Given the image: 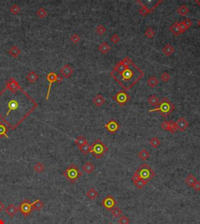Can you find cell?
<instances>
[{"mask_svg":"<svg viewBox=\"0 0 200 224\" xmlns=\"http://www.w3.org/2000/svg\"><path fill=\"white\" fill-rule=\"evenodd\" d=\"M110 76L122 87L123 90H129L143 78L144 72L134 62L125 67L120 61L113 67Z\"/></svg>","mask_w":200,"mask_h":224,"instance_id":"6da1fadb","label":"cell"},{"mask_svg":"<svg viewBox=\"0 0 200 224\" xmlns=\"http://www.w3.org/2000/svg\"><path fill=\"white\" fill-rule=\"evenodd\" d=\"M175 109V106L174 104H172L171 101L167 97H163L159 102V104L157 105V107L154 109H150L149 112L159 111V114L163 117H167L169 116L172 112Z\"/></svg>","mask_w":200,"mask_h":224,"instance_id":"7a4b0ae2","label":"cell"},{"mask_svg":"<svg viewBox=\"0 0 200 224\" xmlns=\"http://www.w3.org/2000/svg\"><path fill=\"white\" fill-rule=\"evenodd\" d=\"M63 175L66 177V178L69 181L70 183L74 184L80 177H81L83 175V173L80 171L79 168L77 167V166L72 163L63 173Z\"/></svg>","mask_w":200,"mask_h":224,"instance_id":"3957f363","label":"cell"},{"mask_svg":"<svg viewBox=\"0 0 200 224\" xmlns=\"http://www.w3.org/2000/svg\"><path fill=\"white\" fill-rule=\"evenodd\" d=\"M108 150L109 149L107 146L101 140L96 139L92 145L90 153H92L93 156L96 159H100L101 157H103V155L107 152Z\"/></svg>","mask_w":200,"mask_h":224,"instance_id":"277c9868","label":"cell"},{"mask_svg":"<svg viewBox=\"0 0 200 224\" xmlns=\"http://www.w3.org/2000/svg\"><path fill=\"white\" fill-rule=\"evenodd\" d=\"M136 171L139 173L140 178L147 182L152 180L156 175L155 172L152 170V168L147 163H143Z\"/></svg>","mask_w":200,"mask_h":224,"instance_id":"5b68a950","label":"cell"},{"mask_svg":"<svg viewBox=\"0 0 200 224\" xmlns=\"http://www.w3.org/2000/svg\"><path fill=\"white\" fill-rule=\"evenodd\" d=\"M113 99L121 106H123L130 100L131 97L125 90H120L116 94L113 95Z\"/></svg>","mask_w":200,"mask_h":224,"instance_id":"8992f818","label":"cell"},{"mask_svg":"<svg viewBox=\"0 0 200 224\" xmlns=\"http://www.w3.org/2000/svg\"><path fill=\"white\" fill-rule=\"evenodd\" d=\"M18 211H20L21 213L23 214V216L28 217L30 214L34 211L32 207H31V203L29 201L28 199H24L21 204L20 206L17 207Z\"/></svg>","mask_w":200,"mask_h":224,"instance_id":"52a82bcc","label":"cell"},{"mask_svg":"<svg viewBox=\"0 0 200 224\" xmlns=\"http://www.w3.org/2000/svg\"><path fill=\"white\" fill-rule=\"evenodd\" d=\"M102 205L103 207L105 208L108 211H111L112 209L116 206L117 205V201H116L115 199L113 198V196L109 195L106 197H105L102 201Z\"/></svg>","mask_w":200,"mask_h":224,"instance_id":"ba28073f","label":"cell"},{"mask_svg":"<svg viewBox=\"0 0 200 224\" xmlns=\"http://www.w3.org/2000/svg\"><path fill=\"white\" fill-rule=\"evenodd\" d=\"M137 3H139V4H140V5H141V9H140V10H139V14H140V15H141V16H143V17H145V16H146L147 15H149V13H151L152 12V11H153L154 10H155V9H156V8H157V6H158V5H159V4H160V3H163V1H162V0H161V1H158V2H157V4L154 5L153 7L151 8V9H149V8L147 7V6H146V5H144L143 4H142V3H141V2H140V1H138Z\"/></svg>","mask_w":200,"mask_h":224,"instance_id":"9c48e42d","label":"cell"},{"mask_svg":"<svg viewBox=\"0 0 200 224\" xmlns=\"http://www.w3.org/2000/svg\"><path fill=\"white\" fill-rule=\"evenodd\" d=\"M104 126H105V128L107 130V132H109L111 134L116 133L121 128L119 123L114 119H111L110 121H109Z\"/></svg>","mask_w":200,"mask_h":224,"instance_id":"30bf717a","label":"cell"},{"mask_svg":"<svg viewBox=\"0 0 200 224\" xmlns=\"http://www.w3.org/2000/svg\"><path fill=\"white\" fill-rule=\"evenodd\" d=\"M6 89H10L11 92H13V94H16L17 92L21 89V87L19 86V84L17 83L14 78H10V80H8L6 83Z\"/></svg>","mask_w":200,"mask_h":224,"instance_id":"8fae6325","label":"cell"},{"mask_svg":"<svg viewBox=\"0 0 200 224\" xmlns=\"http://www.w3.org/2000/svg\"><path fill=\"white\" fill-rule=\"evenodd\" d=\"M59 73L61 74V76L65 78H70L74 73V69L69 65H65L62 67L59 70Z\"/></svg>","mask_w":200,"mask_h":224,"instance_id":"7c38bea8","label":"cell"},{"mask_svg":"<svg viewBox=\"0 0 200 224\" xmlns=\"http://www.w3.org/2000/svg\"><path fill=\"white\" fill-rule=\"evenodd\" d=\"M176 124H177V130H179L180 132H185L189 126L188 122L183 117H179L176 122Z\"/></svg>","mask_w":200,"mask_h":224,"instance_id":"4fadbf2b","label":"cell"},{"mask_svg":"<svg viewBox=\"0 0 200 224\" xmlns=\"http://www.w3.org/2000/svg\"><path fill=\"white\" fill-rule=\"evenodd\" d=\"M57 75L53 72H49L48 75H47V79H48V81H49V88H48V92H47V95H46V100L49 99V94H50V90H51V87L53 83L55 82H57Z\"/></svg>","mask_w":200,"mask_h":224,"instance_id":"5bb4252c","label":"cell"},{"mask_svg":"<svg viewBox=\"0 0 200 224\" xmlns=\"http://www.w3.org/2000/svg\"><path fill=\"white\" fill-rule=\"evenodd\" d=\"M92 103L96 107H101L106 103L105 97L101 94H98L92 99Z\"/></svg>","mask_w":200,"mask_h":224,"instance_id":"9a60e30c","label":"cell"},{"mask_svg":"<svg viewBox=\"0 0 200 224\" xmlns=\"http://www.w3.org/2000/svg\"><path fill=\"white\" fill-rule=\"evenodd\" d=\"M5 212H6V213L9 216L13 217L14 216H15L16 214L17 213L18 209H17V207H16L13 204H10V206L6 209Z\"/></svg>","mask_w":200,"mask_h":224,"instance_id":"2e32d148","label":"cell"},{"mask_svg":"<svg viewBox=\"0 0 200 224\" xmlns=\"http://www.w3.org/2000/svg\"><path fill=\"white\" fill-rule=\"evenodd\" d=\"M7 106L8 107H9V110H8V111L7 113H6V116H8L9 114H10L12 111H16L17 109H18L19 104H18V102L16 100H10V102L8 103Z\"/></svg>","mask_w":200,"mask_h":224,"instance_id":"e0dca14e","label":"cell"},{"mask_svg":"<svg viewBox=\"0 0 200 224\" xmlns=\"http://www.w3.org/2000/svg\"><path fill=\"white\" fill-rule=\"evenodd\" d=\"M162 51H163V53L165 55L168 57L174 52V48L170 44H166V45H164V47L163 48Z\"/></svg>","mask_w":200,"mask_h":224,"instance_id":"ac0fdd59","label":"cell"},{"mask_svg":"<svg viewBox=\"0 0 200 224\" xmlns=\"http://www.w3.org/2000/svg\"><path fill=\"white\" fill-rule=\"evenodd\" d=\"M95 166L92 163H91V162H87V163H85L84 165L82 166V170L83 171H85V173H92L93 171H95Z\"/></svg>","mask_w":200,"mask_h":224,"instance_id":"d6986e66","label":"cell"},{"mask_svg":"<svg viewBox=\"0 0 200 224\" xmlns=\"http://www.w3.org/2000/svg\"><path fill=\"white\" fill-rule=\"evenodd\" d=\"M170 31L175 36H178L181 34V31H180V27H179V23L178 22H175L170 26Z\"/></svg>","mask_w":200,"mask_h":224,"instance_id":"ffe728a7","label":"cell"},{"mask_svg":"<svg viewBox=\"0 0 200 224\" xmlns=\"http://www.w3.org/2000/svg\"><path fill=\"white\" fill-rule=\"evenodd\" d=\"M98 49L99 50V51L102 54H107L111 49V48L110 46L108 44L107 42H103L99 45Z\"/></svg>","mask_w":200,"mask_h":224,"instance_id":"44dd1931","label":"cell"},{"mask_svg":"<svg viewBox=\"0 0 200 224\" xmlns=\"http://www.w3.org/2000/svg\"><path fill=\"white\" fill-rule=\"evenodd\" d=\"M26 78H27V79H28L30 83H35V82L38 80V79H39V75L36 73L35 72L31 71L26 76Z\"/></svg>","mask_w":200,"mask_h":224,"instance_id":"7402d4cb","label":"cell"},{"mask_svg":"<svg viewBox=\"0 0 200 224\" xmlns=\"http://www.w3.org/2000/svg\"><path fill=\"white\" fill-rule=\"evenodd\" d=\"M196 181H197V179L195 178V177L193 174H188L187 178H185V182L186 184L189 186V187H193V185L196 183Z\"/></svg>","mask_w":200,"mask_h":224,"instance_id":"603a6c76","label":"cell"},{"mask_svg":"<svg viewBox=\"0 0 200 224\" xmlns=\"http://www.w3.org/2000/svg\"><path fill=\"white\" fill-rule=\"evenodd\" d=\"M74 143L78 147H81V146H82L83 145H85V144L88 143V141L87 139H86V138H85L84 135H79V136H77V139H75Z\"/></svg>","mask_w":200,"mask_h":224,"instance_id":"cb8c5ba5","label":"cell"},{"mask_svg":"<svg viewBox=\"0 0 200 224\" xmlns=\"http://www.w3.org/2000/svg\"><path fill=\"white\" fill-rule=\"evenodd\" d=\"M21 49L17 48V46L11 47L10 49L9 50V54H10L12 57H13V58H17L19 55L21 54Z\"/></svg>","mask_w":200,"mask_h":224,"instance_id":"d4e9b609","label":"cell"},{"mask_svg":"<svg viewBox=\"0 0 200 224\" xmlns=\"http://www.w3.org/2000/svg\"><path fill=\"white\" fill-rule=\"evenodd\" d=\"M31 207L33 210H41L44 207V202H42L40 199H37L33 203H31Z\"/></svg>","mask_w":200,"mask_h":224,"instance_id":"484cf974","label":"cell"},{"mask_svg":"<svg viewBox=\"0 0 200 224\" xmlns=\"http://www.w3.org/2000/svg\"><path fill=\"white\" fill-rule=\"evenodd\" d=\"M177 13L181 16H186L189 13V9L186 5H181L177 9Z\"/></svg>","mask_w":200,"mask_h":224,"instance_id":"4316f807","label":"cell"},{"mask_svg":"<svg viewBox=\"0 0 200 224\" xmlns=\"http://www.w3.org/2000/svg\"><path fill=\"white\" fill-rule=\"evenodd\" d=\"M98 195H99L98 191L94 188L89 189V190L87 191V193H86V196H87L88 199H91V200L95 199L98 197Z\"/></svg>","mask_w":200,"mask_h":224,"instance_id":"83f0119b","label":"cell"},{"mask_svg":"<svg viewBox=\"0 0 200 224\" xmlns=\"http://www.w3.org/2000/svg\"><path fill=\"white\" fill-rule=\"evenodd\" d=\"M158 83H159V80H158V79L156 76H151L147 81V84L152 88L157 87Z\"/></svg>","mask_w":200,"mask_h":224,"instance_id":"f1b7e54d","label":"cell"},{"mask_svg":"<svg viewBox=\"0 0 200 224\" xmlns=\"http://www.w3.org/2000/svg\"><path fill=\"white\" fill-rule=\"evenodd\" d=\"M139 157L142 160H146L147 159H149L150 157V153L146 150L143 149L139 153Z\"/></svg>","mask_w":200,"mask_h":224,"instance_id":"f546056e","label":"cell"},{"mask_svg":"<svg viewBox=\"0 0 200 224\" xmlns=\"http://www.w3.org/2000/svg\"><path fill=\"white\" fill-rule=\"evenodd\" d=\"M149 144L152 148H158L159 146V145L161 144V142L159 141V139L157 136H154L150 139L149 141Z\"/></svg>","mask_w":200,"mask_h":224,"instance_id":"4dcf8cb0","label":"cell"},{"mask_svg":"<svg viewBox=\"0 0 200 224\" xmlns=\"http://www.w3.org/2000/svg\"><path fill=\"white\" fill-rule=\"evenodd\" d=\"M177 131V124L174 121H169V128H168V132L171 134H174Z\"/></svg>","mask_w":200,"mask_h":224,"instance_id":"1f68e13d","label":"cell"},{"mask_svg":"<svg viewBox=\"0 0 200 224\" xmlns=\"http://www.w3.org/2000/svg\"><path fill=\"white\" fill-rule=\"evenodd\" d=\"M148 102L152 106H157L160 101H159V99L156 95H152L151 97H149V98L148 99Z\"/></svg>","mask_w":200,"mask_h":224,"instance_id":"d6a6232c","label":"cell"},{"mask_svg":"<svg viewBox=\"0 0 200 224\" xmlns=\"http://www.w3.org/2000/svg\"><path fill=\"white\" fill-rule=\"evenodd\" d=\"M91 148H92V145H89L88 143H86V144H85V145H83L82 146L79 147V150L80 151L84 154V155H87L88 153H90V151H91Z\"/></svg>","mask_w":200,"mask_h":224,"instance_id":"836d02e7","label":"cell"},{"mask_svg":"<svg viewBox=\"0 0 200 224\" xmlns=\"http://www.w3.org/2000/svg\"><path fill=\"white\" fill-rule=\"evenodd\" d=\"M147 184H148L147 181H144V180L141 178L139 179L138 181H136L135 182H134V184L138 189H142Z\"/></svg>","mask_w":200,"mask_h":224,"instance_id":"e575fe53","label":"cell"},{"mask_svg":"<svg viewBox=\"0 0 200 224\" xmlns=\"http://www.w3.org/2000/svg\"><path fill=\"white\" fill-rule=\"evenodd\" d=\"M33 168L36 173H41L45 170V166L41 162H38V163H35V165L34 166Z\"/></svg>","mask_w":200,"mask_h":224,"instance_id":"d590c367","label":"cell"},{"mask_svg":"<svg viewBox=\"0 0 200 224\" xmlns=\"http://www.w3.org/2000/svg\"><path fill=\"white\" fill-rule=\"evenodd\" d=\"M121 214H122V210L117 206H115L111 210V215H112L113 217H115V218L120 217Z\"/></svg>","mask_w":200,"mask_h":224,"instance_id":"8d00e7d4","label":"cell"},{"mask_svg":"<svg viewBox=\"0 0 200 224\" xmlns=\"http://www.w3.org/2000/svg\"><path fill=\"white\" fill-rule=\"evenodd\" d=\"M95 32L99 35H103L106 32V28L103 24H99L95 29Z\"/></svg>","mask_w":200,"mask_h":224,"instance_id":"74e56055","label":"cell"},{"mask_svg":"<svg viewBox=\"0 0 200 224\" xmlns=\"http://www.w3.org/2000/svg\"><path fill=\"white\" fill-rule=\"evenodd\" d=\"M47 14H48L47 11L46 10V9H44L43 7L39 8L38 11H37V16H38L39 18H41V19L46 17Z\"/></svg>","mask_w":200,"mask_h":224,"instance_id":"f35d334b","label":"cell"},{"mask_svg":"<svg viewBox=\"0 0 200 224\" xmlns=\"http://www.w3.org/2000/svg\"><path fill=\"white\" fill-rule=\"evenodd\" d=\"M156 33H155V31H154L153 29H152L151 27L147 28L146 31H145V36L148 38H153V36H155Z\"/></svg>","mask_w":200,"mask_h":224,"instance_id":"ab89813d","label":"cell"},{"mask_svg":"<svg viewBox=\"0 0 200 224\" xmlns=\"http://www.w3.org/2000/svg\"><path fill=\"white\" fill-rule=\"evenodd\" d=\"M7 132L8 129L6 128V127L3 124L0 123V136H5V137L7 138Z\"/></svg>","mask_w":200,"mask_h":224,"instance_id":"60d3db41","label":"cell"},{"mask_svg":"<svg viewBox=\"0 0 200 224\" xmlns=\"http://www.w3.org/2000/svg\"><path fill=\"white\" fill-rule=\"evenodd\" d=\"M21 11V8L20 6L17 5V4H14L10 7V13L13 15H17L18 13H20Z\"/></svg>","mask_w":200,"mask_h":224,"instance_id":"b9f144b4","label":"cell"},{"mask_svg":"<svg viewBox=\"0 0 200 224\" xmlns=\"http://www.w3.org/2000/svg\"><path fill=\"white\" fill-rule=\"evenodd\" d=\"M130 219L126 216H121L118 219V223L119 224H129Z\"/></svg>","mask_w":200,"mask_h":224,"instance_id":"7bdbcfd3","label":"cell"},{"mask_svg":"<svg viewBox=\"0 0 200 224\" xmlns=\"http://www.w3.org/2000/svg\"><path fill=\"white\" fill-rule=\"evenodd\" d=\"M160 78H161V80L163 83H167L170 80V74L168 72H164L162 73Z\"/></svg>","mask_w":200,"mask_h":224,"instance_id":"ee69618b","label":"cell"},{"mask_svg":"<svg viewBox=\"0 0 200 224\" xmlns=\"http://www.w3.org/2000/svg\"><path fill=\"white\" fill-rule=\"evenodd\" d=\"M70 41L74 44H77L81 41V38H80V36L78 35V34H77V33H74V34L70 37Z\"/></svg>","mask_w":200,"mask_h":224,"instance_id":"f6af8a7d","label":"cell"},{"mask_svg":"<svg viewBox=\"0 0 200 224\" xmlns=\"http://www.w3.org/2000/svg\"><path fill=\"white\" fill-rule=\"evenodd\" d=\"M110 40L113 44H117L119 41H121V38L119 37V35H118L117 33H113V35L111 36Z\"/></svg>","mask_w":200,"mask_h":224,"instance_id":"bcb514c9","label":"cell"},{"mask_svg":"<svg viewBox=\"0 0 200 224\" xmlns=\"http://www.w3.org/2000/svg\"><path fill=\"white\" fill-rule=\"evenodd\" d=\"M179 27H180V31H181V33H185V31H187L188 29V28L186 27V25H185V23H184L183 21H181V22H180L179 23Z\"/></svg>","mask_w":200,"mask_h":224,"instance_id":"7dc6e473","label":"cell"},{"mask_svg":"<svg viewBox=\"0 0 200 224\" xmlns=\"http://www.w3.org/2000/svg\"><path fill=\"white\" fill-rule=\"evenodd\" d=\"M161 128L165 131H168V128H169V122L167 121H164L161 123Z\"/></svg>","mask_w":200,"mask_h":224,"instance_id":"c3c4849f","label":"cell"},{"mask_svg":"<svg viewBox=\"0 0 200 224\" xmlns=\"http://www.w3.org/2000/svg\"><path fill=\"white\" fill-rule=\"evenodd\" d=\"M139 179H140V177H139V173H138L137 171H135V172H134V173L133 174V176H132V178H131V180H132V181H133V182H135V181H138Z\"/></svg>","mask_w":200,"mask_h":224,"instance_id":"681fc988","label":"cell"},{"mask_svg":"<svg viewBox=\"0 0 200 224\" xmlns=\"http://www.w3.org/2000/svg\"><path fill=\"white\" fill-rule=\"evenodd\" d=\"M183 22H184V23L186 25V27H187L188 28H189L190 27H192V26L193 25L192 21L190 19H186V20L183 21Z\"/></svg>","mask_w":200,"mask_h":224,"instance_id":"f907efd6","label":"cell"},{"mask_svg":"<svg viewBox=\"0 0 200 224\" xmlns=\"http://www.w3.org/2000/svg\"><path fill=\"white\" fill-rule=\"evenodd\" d=\"M193 188H194V190H195L196 192H199V191H200V182L199 181H196V183L193 185L192 187Z\"/></svg>","mask_w":200,"mask_h":224,"instance_id":"816d5d0a","label":"cell"},{"mask_svg":"<svg viewBox=\"0 0 200 224\" xmlns=\"http://www.w3.org/2000/svg\"><path fill=\"white\" fill-rule=\"evenodd\" d=\"M63 77L61 75H57V83H61V82L63 81Z\"/></svg>","mask_w":200,"mask_h":224,"instance_id":"f5cc1de1","label":"cell"},{"mask_svg":"<svg viewBox=\"0 0 200 224\" xmlns=\"http://www.w3.org/2000/svg\"><path fill=\"white\" fill-rule=\"evenodd\" d=\"M5 208V205L3 204V202L2 201H0V212L3 211V209Z\"/></svg>","mask_w":200,"mask_h":224,"instance_id":"db71d44e","label":"cell"},{"mask_svg":"<svg viewBox=\"0 0 200 224\" xmlns=\"http://www.w3.org/2000/svg\"><path fill=\"white\" fill-rule=\"evenodd\" d=\"M195 3H196V4H198V5H199L200 6V0H195Z\"/></svg>","mask_w":200,"mask_h":224,"instance_id":"11a10c76","label":"cell"},{"mask_svg":"<svg viewBox=\"0 0 200 224\" xmlns=\"http://www.w3.org/2000/svg\"><path fill=\"white\" fill-rule=\"evenodd\" d=\"M0 224H5V222L3 221L2 219H0Z\"/></svg>","mask_w":200,"mask_h":224,"instance_id":"9f6ffc18","label":"cell"},{"mask_svg":"<svg viewBox=\"0 0 200 224\" xmlns=\"http://www.w3.org/2000/svg\"><path fill=\"white\" fill-rule=\"evenodd\" d=\"M198 25H199V27H200V19L198 20Z\"/></svg>","mask_w":200,"mask_h":224,"instance_id":"6f0895ef","label":"cell"},{"mask_svg":"<svg viewBox=\"0 0 200 224\" xmlns=\"http://www.w3.org/2000/svg\"><path fill=\"white\" fill-rule=\"evenodd\" d=\"M109 224H113V223H109Z\"/></svg>","mask_w":200,"mask_h":224,"instance_id":"680465c9","label":"cell"}]
</instances>
